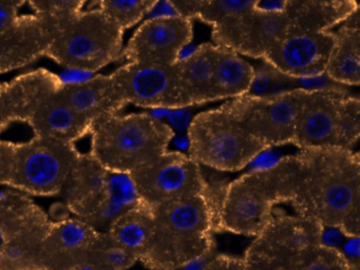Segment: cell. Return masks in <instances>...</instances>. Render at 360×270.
Instances as JSON below:
<instances>
[{
	"instance_id": "9",
	"label": "cell",
	"mask_w": 360,
	"mask_h": 270,
	"mask_svg": "<svg viewBox=\"0 0 360 270\" xmlns=\"http://www.w3.org/2000/svg\"><path fill=\"white\" fill-rule=\"evenodd\" d=\"M79 154L75 143L44 137L16 143L8 187L28 196L58 195Z\"/></svg>"
},
{
	"instance_id": "14",
	"label": "cell",
	"mask_w": 360,
	"mask_h": 270,
	"mask_svg": "<svg viewBox=\"0 0 360 270\" xmlns=\"http://www.w3.org/2000/svg\"><path fill=\"white\" fill-rule=\"evenodd\" d=\"M334 42L330 31L290 34L261 60L298 79L319 77L326 74Z\"/></svg>"
},
{
	"instance_id": "15",
	"label": "cell",
	"mask_w": 360,
	"mask_h": 270,
	"mask_svg": "<svg viewBox=\"0 0 360 270\" xmlns=\"http://www.w3.org/2000/svg\"><path fill=\"white\" fill-rule=\"evenodd\" d=\"M176 14L199 19L212 29L214 46L239 52L256 0H189L168 1Z\"/></svg>"
},
{
	"instance_id": "31",
	"label": "cell",
	"mask_w": 360,
	"mask_h": 270,
	"mask_svg": "<svg viewBox=\"0 0 360 270\" xmlns=\"http://www.w3.org/2000/svg\"><path fill=\"white\" fill-rule=\"evenodd\" d=\"M288 268V270H349L341 250L322 243L297 255Z\"/></svg>"
},
{
	"instance_id": "38",
	"label": "cell",
	"mask_w": 360,
	"mask_h": 270,
	"mask_svg": "<svg viewBox=\"0 0 360 270\" xmlns=\"http://www.w3.org/2000/svg\"><path fill=\"white\" fill-rule=\"evenodd\" d=\"M203 270H250L243 257L219 255L210 259Z\"/></svg>"
},
{
	"instance_id": "7",
	"label": "cell",
	"mask_w": 360,
	"mask_h": 270,
	"mask_svg": "<svg viewBox=\"0 0 360 270\" xmlns=\"http://www.w3.org/2000/svg\"><path fill=\"white\" fill-rule=\"evenodd\" d=\"M124 32L98 8L83 10L54 33L46 57L62 68L98 73L122 58Z\"/></svg>"
},
{
	"instance_id": "21",
	"label": "cell",
	"mask_w": 360,
	"mask_h": 270,
	"mask_svg": "<svg viewBox=\"0 0 360 270\" xmlns=\"http://www.w3.org/2000/svg\"><path fill=\"white\" fill-rule=\"evenodd\" d=\"M60 96L92 126L105 118L121 113L126 107L110 74L98 73L89 82L73 86H60Z\"/></svg>"
},
{
	"instance_id": "4",
	"label": "cell",
	"mask_w": 360,
	"mask_h": 270,
	"mask_svg": "<svg viewBox=\"0 0 360 270\" xmlns=\"http://www.w3.org/2000/svg\"><path fill=\"white\" fill-rule=\"evenodd\" d=\"M89 153L110 172L131 174L168 151L174 130L148 113L117 114L92 126Z\"/></svg>"
},
{
	"instance_id": "12",
	"label": "cell",
	"mask_w": 360,
	"mask_h": 270,
	"mask_svg": "<svg viewBox=\"0 0 360 270\" xmlns=\"http://www.w3.org/2000/svg\"><path fill=\"white\" fill-rule=\"evenodd\" d=\"M193 38L191 19L179 14L150 17L138 27L124 48L127 63L172 67Z\"/></svg>"
},
{
	"instance_id": "33",
	"label": "cell",
	"mask_w": 360,
	"mask_h": 270,
	"mask_svg": "<svg viewBox=\"0 0 360 270\" xmlns=\"http://www.w3.org/2000/svg\"><path fill=\"white\" fill-rule=\"evenodd\" d=\"M138 259L129 251L120 246L107 232H100L91 250L87 263L106 266L117 270H127Z\"/></svg>"
},
{
	"instance_id": "25",
	"label": "cell",
	"mask_w": 360,
	"mask_h": 270,
	"mask_svg": "<svg viewBox=\"0 0 360 270\" xmlns=\"http://www.w3.org/2000/svg\"><path fill=\"white\" fill-rule=\"evenodd\" d=\"M290 31V17L285 4L282 10L267 12L257 8L255 2L238 54L262 59Z\"/></svg>"
},
{
	"instance_id": "22",
	"label": "cell",
	"mask_w": 360,
	"mask_h": 270,
	"mask_svg": "<svg viewBox=\"0 0 360 270\" xmlns=\"http://www.w3.org/2000/svg\"><path fill=\"white\" fill-rule=\"evenodd\" d=\"M214 51V44H202L174 65L184 108L212 101Z\"/></svg>"
},
{
	"instance_id": "3",
	"label": "cell",
	"mask_w": 360,
	"mask_h": 270,
	"mask_svg": "<svg viewBox=\"0 0 360 270\" xmlns=\"http://www.w3.org/2000/svg\"><path fill=\"white\" fill-rule=\"evenodd\" d=\"M296 170L295 156H286L229 183L219 215L218 232L258 236L271 221L274 206L292 202Z\"/></svg>"
},
{
	"instance_id": "42",
	"label": "cell",
	"mask_w": 360,
	"mask_h": 270,
	"mask_svg": "<svg viewBox=\"0 0 360 270\" xmlns=\"http://www.w3.org/2000/svg\"><path fill=\"white\" fill-rule=\"evenodd\" d=\"M3 244V234H1V231H0V245Z\"/></svg>"
},
{
	"instance_id": "39",
	"label": "cell",
	"mask_w": 360,
	"mask_h": 270,
	"mask_svg": "<svg viewBox=\"0 0 360 270\" xmlns=\"http://www.w3.org/2000/svg\"><path fill=\"white\" fill-rule=\"evenodd\" d=\"M15 122L7 82H0V133Z\"/></svg>"
},
{
	"instance_id": "34",
	"label": "cell",
	"mask_w": 360,
	"mask_h": 270,
	"mask_svg": "<svg viewBox=\"0 0 360 270\" xmlns=\"http://www.w3.org/2000/svg\"><path fill=\"white\" fill-rule=\"evenodd\" d=\"M16 143L0 139V187L9 186L13 173Z\"/></svg>"
},
{
	"instance_id": "23",
	"label": "cell",
	"mask_w": 360,
	"mask_h": 270,
	"mask_svg": "<svg viewBox=\"0 0 360 270\" xmlns=\"http://www.w3.org/2000/svg\"><path fill=\"white\" fill-rule=\"evenodd\" d=\"M359 10L354 0H285L290 34L330 31Z\"/></svg>"
},
{
	"instance_id": "2",
	"label": "cell",
	"mask_w": 360,
	"mask_h": 270,
	"mask_svg": "<svg viewBox=\"0 0 360 270\" xmlns=\"http://www.w3.org/2000/svg\"><path fill=\"white\" fill-rule=\"evenodd\" d=\"M153 210L155 229L139 259L145 267L180 269L214 252V217L205 196L172 200Z\"/></svg>"
},
{
	"instance_id": "36",
	"label": "cell",
	"mask_w": 360,
	"mask_h": 270,
	"mask_svg": "<svg viewBox=\"0 0 360 270\" xmlns=\"http://www.w3.org/2000/svg\"><path fill=\"white\" fill-rule=\"evenodd\" d=\"M27 4L22 0H0V33L8 29L20 16V11Z\"/></svg>"
},
{
	"instance_id": "41",
	"label": "cell",
	"mask_w": 360,
	"mask_h": 270,
	"mask_svg": "<svg viewBox=\"0 0 360 270\" xmlns=\"http://www.w3.org/2000/svg\"><path fill=\"white\" fill-rule=\"evenodd\" d=\"M72 270H117L112 268L106 267V266L96 265V264H83V265L77 266Z\"/></svg>"
},
{
	"instance_id": "27",
	"label": "cell",
	"mask_w": 360,
	"mask_h": 270,
	"mask_svg": "<svg viewBox=\"0 0 360 270\" xmlns=\"http://www.w3.org/2000/svg\"><path fill=\"white\" fill-rule=\"evenodd\" d=\"M153 229L155 214L153 208L140 202L117 217L106 232L139 261L150 242Z\"/></svg>"
},
{
	"instance_id": "35",
	"label": "cell",
	"mask_w": 360,
	"mask_h": 270,
	"mask_svg": "<svg viewBox=\"0 0 360 270\" xmlns=\"http://www.w3.org/2000/svg\"><path fill=\"white\" fill-rule=\"evenodd\" d=\"M243 259L250 270H288V266L281 262L250 248L246 250Z\"/></svg>"
},
{
	"instance_id": "24",
	"label": "cell",
	"mask_w": 360,
	"mask_h": 270,
	"mask_svg": "<svg viewBox=\"0 0 360 270\" xmlns=\"http://www.w3.org/2000/svg\"><path fill=\"white\" fill-rule=\"evenodd\" d=\"M359 10L352 14L335 33V42L326 76L339 86H356L360 82Z\"/></svg>"
},
{
	"instance_id": "20",
	"label": "cell",
	"mask_w": 360,
	"mask_h": 270,
	"mask_svg": "<svg viewBox=\"0 0 360 270\" xmlns=\"http://www.w3.org/2000/svg\"><path fill=\"white\" fill-rule=\"evenodd\" d=\"M60 88L48 93L35 105L26 124L32 129L34 136L75 145L90 134L92 124L64 101Z\"/></svg>"
},
{
	"instance_id": "1",
	"label": "cell",
	"mask_w": 360,
	"mask_h": 270,
	"mask_svg": "<svg viewBox=\"0 0 360 270\" xmlns=\"http://www.w3.org/2000/svg\"><path fill=\"white\" fill-rule=\"evenodd\" d=\"M292 208L297 215L345 238L360 234L359 154L343 148L300 150L296 154Z\"/></svg>"
},
{
	"instance_id": "10",
	"label": "cell",
	"mask_w": 360,
	"mask_h": 270,
	"mask_svg": "<svg viewBox=\"0 0 360 270\" xmlns=\"http://www.w3.org/2000/svg\"><path fill=\"white\" fill-rule=\"evenodd\" d=\"M309 91L274 96H242L225 103L227 111L267 149L292 143L297 118Z\"/></svg>"
},
{
	"instance_id": "28",
	"label": "cell",
	"mask_w": 360,
	"mask_h": 270,
	"mask_svg": "<svg viewBox=\"0 0 360 270\" xmlns=\"http://www.w3.org/2000/svg\"><path fill=\"white\" fill-rule=\"evenodd\" d=\"M139 202L130 175L109 171L104 198L86 223L98 231L106 232L117 217Z\"/></svg>"
},
{
	"instance_id": "32",
	"label": "cell",
	"mask_w": 360,
	"mask_h": 270,
	"mask_svg": "<svg viewBox=\"0 0 360 270\" xmlns=\"http://www.w3.org/2000/svg\"><path fill=\"white\" fill-rule=\"evenodd\" d=\"M85 1L79 0H31L27 1L33 14L39 16L52 33L64 27L73 17L84 10Z\"/></svg>"
},
{
	"instance_id": "16",
	"label": "cell",
	"mask_w": 360,
	"mask_h": 270,
	"mask_svg": "<svg viewBox=\"0 0 360 270\" xmlns=\"http://www.w3.org/2000/svg\"><path fill=\"white\" fill-rule=\"evenodd\" d=\"M323 227L299 215L274 213L264 229L248 248L288 266L309 247L321 244Z\"/></svg>"
},
{
	"instance_id": "6",
	"label": "cell",
	"mask_w": 360,
	"mask_h": 270,
	"mask_svg": "<svg viewBox=\"0 0 360 270\" xmlns=\"http://www.w3.org/2000/svg\"><path fill=\"white\" fill-rule=\"evenodd\" d=\"M359 98L347 89L309 91L297 118L292 145L301 150H353L360 134Z\"/></svg>"
},
{
	"instance_id": "40",
	"label": "cell",
	"mask_w": 360,
	"mask_h": 270,
	"mask_svg": "<svg viewBox=\"0 0 360 270\" xmlns=\"http://www.w3.org/2000/svg\"><path fill=\"white\" fill-rule=\"evenodd\" d=\"M347 238V242H345V248L341 253L347 261L349 270H360L359 236Z\"/></svg>"
},
{
	"instance_id": "8",
	"label": "cell",
	"mask_w": 360,
	"mask_h": 270,
	"mask_svg": "<svg viewBox=\"0 0 360 270\" xmlns=\"http://www.w3.org/2000/svg\"><path fill=\"white\" fill-rule=\"evenodd\" d=\"M53 221L28 195L0 190V270H41V245Z\"/></svg>"
},
{
	"instance_id": "37",
	"label": "cell",
	"mask_w": 360,
	"mask_h": 270,
	"mask_svg": "<svg viewBox=\"0 0 360 270\" xmlns=\"http://www.w3.org/2000/svg\"><path fill=\"white\" fill-rule=\"evenodd\" d=\"M98 73L86 71V70L75 69V68H62L60 72L56 73L60 86H73L89 82Z\"/></svg>"
},
{
	"instance_id": "30",
	"label": "cell",
	"mask_w": 360,
	"mask_h": 270,
	"mask_svg": "<svg viewBox=\"0 0 360 270\" xmlns=\"http://www.w3.org/2000/svg\"><path fill=\"white\" fill-rule=\"evenodd\" d=\"M157 4L153 0H101L94 6L125 32L150 14Z\"/></svg>"
},
{
	"instance_id": "18",
	"label": "cell",
	"mask_w": 360,
	"mask_h": 270,
	"mask_svg": "<svg viewBox=\"0 0 360 270\" xmlns=\"http://www.w3.org/2000/svg\"><path fill=\"white\" fill-rule=\"evenodd\" d=\"M53 33L37 15H20L0 33V74L32 65L46 57Z\"/></svg>"
},
{
	"instance_id": "29",
	"label": "cell",
	"mask_w": 360,
	"mask_h": 270,
	"mask_svg": "<svg viewBox=\"0 0 360 270\" xmlns=\"http://www.w3.org/2000/svg\"><path fill=\"white\" fill-rule=\"evenodd\" d=\"M254 67V79L250 92L245 96L266 97L296 90H304L302 82L282 73L262 60Z\"/></svg>"
},
{
	"instance_id": "11",
	"label": "cell",
	"mask_w": 360,
	"mask_h": 270,
	"mask_svg": "<svg viewBox=\"0 0 360 270\" xmlns=\"http://www.w3.org/2000/svg\"><path fill=\"white\" fill-rule=\"evenodd\" d=\"M140 202L150 208L189 196L206 198L203 169L186 154L169 151L129 174Z\"/></svg>"
},
{
	"instance_id": "17",
	"label": "cell",
	"mask_w": 360,
	"mask_h": 270,
	"mask_svg": "<svg viewBox=\"0 0 360 270\" xmlns=\"http://www.w3.org/2000/svg\"><path fill=\"white\" fill-rule=\"evenodd\" d=\"M100 231L82 219H64L52 224L41 245V270H72L87 264Z\"/></svg>"
},
{
	"instance_id": "13",
	"label": "cell",
	"mask_w": 360,
	"mask_h": 270,
	"mask_svg": "<svg viewBox=\"0 0 360 270\" xmlns=\"http://www.w3.org/2000/svg\"><path fill=\"white\" fill-rule=\"evenodd\" d=\"M126 105L146 109H183L174 65L127 63L110 74Z\"/></svg>"
},
{
	"instance_id": "19",
	"label": "cell",
	"mask_w": 360,
	"mask_h": 270,
	"mask_svg": "<svg viewBox=\"0 0 360 270\" xmlns=\"http://www.w3.org/2000/svg\"><path fill=\"white\" fill-rule=\"evenodd\" d=\"M108 173L89 152L79 154L60 192L67 210L86 223L104 198Z\"/></svg>"
},
{
	"instance_id": "26",
	"label": "cell",
	"mask_w": 360,
	"mask_h": 270,
	"mask_svg": "<svg viewBox=\"0 0 360 270\" xmlns=\"http://www.w3.org/2000/svg\"><path fill=\"white\" fill-rule=\"evenodd\" d=\"M254 67L237 53L214 46L212 68V101L239 98L250 92Z\"/></svg>"
},
{
	"instance_id": "5",
	"label": "cell",
	"mask_w": 360,
	"mask_h": 270,
	"mask_svg": "<svg viewBox=\"0 0 360 270\" xmlns=\"http://www.w3.org/2000/svg\"><path fill=\"white\" fill-rule=\"evenodd\" d=\"M189 156L201 167L219 172L245 168L267 150L224 105L201 112L187 128Z\"/></svg>"
}]
</instances>
